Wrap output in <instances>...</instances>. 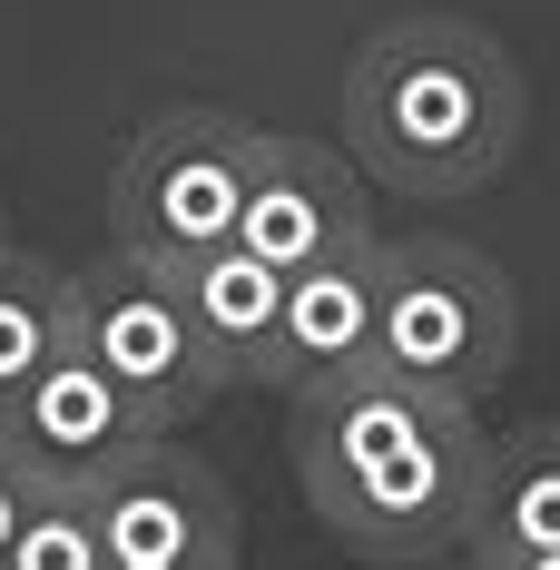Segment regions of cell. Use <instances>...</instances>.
I'll return each instance as SVG.
<instances>
[{
    "label": "cell",
    "instance_id": "cell-4",
    "mask_svg": "<svg viewBox=\"0 0 560 570\" xmlns=\"http://www.w3.org/2000/svg\"><path fill=\"white\" fill-rule=\"evenodd\" d=\"M256 148H266L256 118L197 109V99L138 118V138L118 148V168H109V246L168 266V256H197V246L236 236Z\"/></svg>",
    "mask_w": 560,
    "mask_h": 570
},
{
    "label": "cell",
    "instance_id": "cell-5",
    "mask_svg": "<svg viewBox=\"0 0 560 570\" xmlns=\"http://www.w3.org/2000/svg\"><path fill=\"white\" fill-rule=\"evenodd\" d=\"M79 344H89L168 433H187L197 413H217V403L236 394V374H226V354L207 344V325L187 315L177 276L158 256H128V246H109V256L79 266Z\"/></svg>",
    "mask_w": 560,
    "mask_h": 570
},
{
    "label": "cell",
    "instance_id": "cell-6",
    "mask_svg": "<svg viewBox=\"0 0 560 570\" xmlns=\"http://www.w3.org/2000/svg\"><path fill=\"white\" fill-rule=\"evenodd\" d=\"M89 492H99L109 570H236V551H246L226 472L197 462L177 433H148L138 453H118Z\"/></svg>",
    "mask_w": 560,
    "mask_h": 570
},
{
    "label": "cell",
    "instance_id": "cell-13",
    "mask_svg": "<svg viewBox=\"0 0 560 570\" xmlns=\"http://www.w3.org/2000/svg\"><path fill=\"white\" fill-rule=\"evenodd\" d=\"M0 570H109V531H99V492L89 482H40L30 512L10 531Z\"/></svg>",
    "mask_w": 560,
    "mask_h": 570
},
{
    "label": "cell",
    "instance_id": "cell-8",
    "mask_svg": "<svg viewBox=\"0 0 560 570\" xmlns=\"http://www.w3.org/2000/svg\"><path fill=\"white\" fill-rule=\"evenodd\" d=\"M148 433H168V423L128 394L79 335L59 344L10 403H0V443L30 462L40 482H99V472H109L118 453H138Z\"/></svg>",
    "mask_w": 560,
    "mask_h": 570
},
{
    "label": "cell",
    "instance_id": "cell-10",
    "mask_svg": "<svg viewBox=\"0 0 560 570\" xmlns=\"http://www.w3.org/2000/svg\"><path fill=\"white\" fill-rule=\"evenodd\" d=\"M462 561L472 570H560V423L492 433Z\"/></svg>",
    "mask_w": 560,
    "mask_h": 570
},
{
    "label": "cell",
    "instance_id": "cell-11",
    "mask_svg": "<svg viewBox=\"0 0 560 570\" xmlns=\"http://www.w3.org/2000/svg\"><path fill=\"white\" fill-rule=\"evenodd\" d=\"M177 295H187V315L207 325V344L226 354V374L236 384H256L266 374V344L285 325V266H266L246 236H217V246H197V256H168Z\"/></svg>",
    "mask_w": 560,
    "mask_h": 570
},
{
    "label": "cell",
    "instance_id": "cell-9",
    "mask_svg": "<svg viewBox=\"0 0 560 570\" xmlns=\"http://www.w3.org/2000/svg\"><path fill=\"white\" fill-rule=\"evenodd\" d=\"M374 344H384V236H364V246H344L325 266H305V276H285V325L266 344V394H315V384H344V374H364L374 364Z\"/></svg>",
    "mask_w": 560,
    "mask_h": 570
},
{
    "label": "cell",
    "instance_id": "cell-14",
    "mask_svg": "<svg viewBox=\"0 0 560 570\" xmlns=\"http://www.w3.org/2000/svg\"><path fill=\"white\" fill-rule=\"evenodd\" d=\"M30 492H40V472L0 443V561H10V531H20V512H30Z\"/></svg>",
    "mask_w": 560,
    "mask_h": 570
},
{
    "label": "cell",
    "instance_id": "cell-3",
    "mask_svg": "<svg viewBox=\"0 0 560 570\" xmlns=\"http://www.w3.org/2000/svg\"><path fill=\"white\" fill-rule=\"evenodd\" d=\"M511 354H521V295L482 246L462 236L384 246V344H374L384 374L482 403L511 374Z\"/></svg>",
    "mask_w": 560,
    "mask_h": 570
},
{
    "label": "cell",
    "instance_id": "cell-12",
    "mask_svg": "<svg viewBox=\"0 0 560 570\" xmlns=\"http://www.w3.org/2000/svg\"><path fill=\"white\" fill-rule=\"evenodd\" d=\"M69 335H79V266L0 246V403L20 394Z\"/></svg>",
    "mask_w": 560,
    "mask_h": 570
},
{
    "label": "cell",
    "instance_id": "cell-7",
    "mask_svg": "<svg viewBox=\"0 0 560 570\" xmlns=\"http://www.w3.org/2000/svg\"><path fill=\"white\" fill-rule=\"evenodd\" d=\"M236 236L285 266V276H305V266H325L344 246H364L374 236V177L354 168V148H325V138H285L266 128V148H256V177H246V207H236Z\"/></svg>",
    "mask_w": 560,
    "mask_h": 570
},
{
    "label": "cell",
    "instance_id": "cell-2",
    "mask_svg": "<svg viewBox=\"0 0 560 570\" xmlns=\"http://www.w3.org/2000/svg\"><path fill=\"white\" fill-rule=\"evenodd\" d=\"M521 128H531L521 59L482 20L403 10L344 69V148L374 187L413 197V207H452V197L492 187L521 158Z\"/></svg>",
    "mask_w": 560,
    "mask_h": 570
},
{
    "label": "cell",
    "instance_id": "cell-15",
    "mask_svg": "<svg viewBox=\"0 0 560 570\" xmlns=\"http://www.w3.org/2000/svg\"><path fill=\"white\" fill-rule=\"evenodd\" d=\"M0 246H10V217H0Z\"/></svg>",
    "mask_w": 560,
    "mask_h": 570
},
{
    "label": "cell",
    "instance_id": "cell-1",
    "mask_svg": "<svg viewBox=\"0 0 560 570\" xmlns=\"http://www.w3.org/2000/svg\"><path fill=\"white\" fill-rule=\"evenodd\" d=\"M285 443H295L305 512L354 561H384V570L462 561L482 462H492V433L462 394H433V384H403L384 364H364L344 384L295 394Z\"/></svg>",
    "mask_w": 560,
    "mask_h": 570
}]
</instances>
